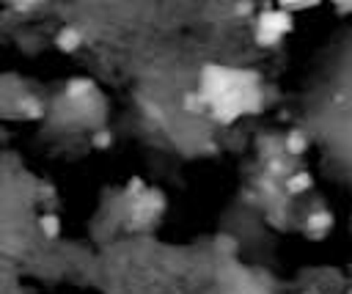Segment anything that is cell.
Returning a JSON list of instances; mask_svg holds the SVG:
<instances>
[{
  "mask_svg": "<svg viewBox=\"0 0 352 294\" xmlns=\"http://www.w3.org/2000/svg\"><path fill=\"white\" fill-rule=\"evenodd\" d=\"M198 96L204 99V107H209V113L220 124H231L239 115L258 113L264 102L261 77L256 71L217 66V63L204 66Z\"/></svg>",
  "mask_w": 352,
  "mask_h": 294,
  "instance_id": "6da1fadb",
  "label": "cell"
},
{
  "mask_svg": "<svg viewBox=\"0 0 352 294\" xmlns=\"http://www.w3.org/2000/svg\"><path fill=\"white\" fill-rule=\"evenodd\" d=\"M294 22L292 14L283 8H264L256 16V44L258 47H275L286 33H292Z\"/></svg>",
  "mask_w": 352,
  "mask_h": 294,
  "instance_id": "7a4b0ae2",
  "label": "cell"
},
{
  "mask_svg": "<svg viewBox=\"0 0 352 294\" xmlns=\"http://www.w3.org/2000/svg\"><path fill=\"white\" fill-rule=\"evenodd\" d=\"M55 44H58L60 52H74V49L82 44V38H80V33H77L74 27H63V30H58Z\"/></svg>",
  "mask_w": 352,
  "mask_h": 294,
  "instance_id": "3957f363",
  "label": "cell"
},
{
  "mask_svg": "<svg viewBox=\"0 0 352 294\" xmlns=\"http://www.w3.org/2000/svg\"><path fill=\"white\" fill-rule=\"evenodd\" d=\"M330 225H333V217H330L327 212H316V214H311V217H308L305 231H308L314 239H319V236H322V234H324Z\"/></svg>",
  "mask_w": 352,
  "mask_h": 294,
  "instance_id": "277c9868",
  "label": "cell"
},
{
  "mask_svg": "<svg viewBox=\"0 0 352 294\" xmlns=\"http://www.w3.org/2000/svg\"><path fill=\"white\" fill-rule=\"evenodd\" d=\"M311 184H314V179H311V173H308V170H300V173H294V176H289V179H286V190H289L292 195L305 192Z\"/></svg>",
  "mask_w": 352,
  "mask_h": 294,
  "instance_id": "5b68a950",
  "label": "cell"
},
{
  "mask_svg": "<svg viewBox=\"0 0 352 294\" xmlns=\"http://www.w3.org/2000/svg\"><path fill=\"white\" fill-rule=\"evenodd\" d=\"M305 148H308V137L300 129H294V132L286 135V151L289 154H302Z\"/></svg>",
  "mask_w": 352,
  "mask_h": 294,
  "instance_id": "8992f818",
  "label": "cell"
},
{
  "mask_svg": "<svg viewBox=\"0 0 352 294\" xmlns=\"http://www.w3.org/2000/svg\"><path fill=\"white\" fill-rule=\"evenodd\" d=\"M38 228H41L44 236H50V239H55V236L60 234V223H58L55 214H44V217H38Z\"/></svg>",
  "mask_w": 352,
  "mask_h": 294,
  "instance_id": "52a82bcc",
  "label": "cell"
},
{
  "mask_svg": "<svg viewBox=\"0 0 352 294\" xmlns=\"http://www.w3.org/2000/svg\"><path fill=\"white\" fill-rule=\"evenodd\" d=\"M314 5H316L314 0H286V3H280L278 8H283V11L292 14V11H302V8H314Z\"/></svg>",
  "mask_w": 352,
  "mask_h": 294,
  "instance_id": "ba28073f",
  "label": "cell"
},
{
  "mask_svg": "<svg viewBox=\"0 0 352 294\" xmlns=\"http://www.w3.org/2000/svg\"><path fill=\"white\" fill-rule=\"evenodd\" d=\"M110 140H113V135H110L107 129H102V132H96V135H94V146H96V148L110 146Z\"/></svg>",
  "mask_w": 352,
  "mask_h": 294,
  "instance_id": "9c48e42d",
  "label": "cell"
},
{
  "mask_svg": "<svg viewBox=\"0 0 352 294\" xmlns=\"http://www.w3.org/2000/svg\"><path fill=\"white\" fill-rule=\"evenodd\" d=\"M336 8H338V11H352V3H338Z\"/></svg>",
  "mask_w": 352,
  "mask_h": 294,
  "instance_id": "30bf717a",
  "label": "cell"
}]
</instances>
